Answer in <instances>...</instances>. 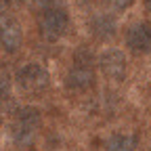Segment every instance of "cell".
I'll list each match as a JSON object with an SVG mask.
<instances>
[{
  "instance_id": "obj_1",
  "label": "cell",
  "mask_w": 151,
  "mask_h": 151,
  "mask_svg": "<svg viewBox=\"0 0 151 151\" xmlns=\"http://www.w3.org/2000/svg\"><path fill=\"white\" fill-rule=\"evenodd\" d=\"M40 122H42V116L36 107L25 105V107L15 109V118L11 124V137H13L15 145L27 147L34 141L38 128H40Z\"/></svg>"
},
{
  "instance_id": "obj_2",
  "label": "cell",
  "mask_w": 151,
  "mask_h": 151,
  "mask_svg": "<svg viewBox=\"0 0 151 151\" xmlns=\"http://www.w3.org/2000/svg\"><path fill=\"white\" fill-rule=\"evenodd\" d=\"M15 82H17L19 88L25 90V92H42L50 84V76H48V71L42 65H38V63H25V65H21V67L17 69Z\"/></svg>"
},
{
  "instance_id": "obj_3",
  "label": "cell",
  "mask_w": 151,
  "mask_h": 151,
  "mask_svg": "<svg viewBox=\"0 0 151 151\" xmlns=\"http://www.w3.org/2000/svg\"><path fill=\"white\" fill-rule=\"evenodd\" d=\"M69 27V15L65 9H48L40 17V34L46 42H57Z\"/></svg>"
},
{
  "instance_id": "obj_4",
  "label": "cell",
  "mask_w": 151,
  "mask_h": 151,
  "mask_svg": "<svg viewBox=\"0 0 151 151\" xmlns=\"http://www.w3.org/2000/svg\"><path fill=\"white\" fill-rule=\"evenodd\" d=\"M99 67H101V71L107 80L122 82L126 78V69H128L126 55L120 48H105L99 57Z\"/></svg>"
},
{
  "instance_id": "obj_5",
  "label": "cell",
  "mask_w": 151,
  "mask_h": 151,
  "mask_svg": "<svg viewBox=\"0 0 151 151\" xmlns=\"http://www.w3.org/2000/svg\"><path fill=\"white\" fill-rule=\"evenodd\" d=\"M23 44V27L13 15H0V46L6 52H17Z\"/></svg>"
},
{
  "instance_id": "obj_6",
  "label": "cell",
  "mask_w": 151,
  "mask_h": 151,
  "mask_svg": "<svg viewBox=\"0 0 151 151\" xmlns=\"http://www.w3.org/2000/svg\"><path fill=\"white\" fill-rule=\"evenodd\" d=\"M126 46L134 55L151 52V25L147 21H139L126 29Z\"/></svg>"
},
{
  "instance_id": "obj_7",
  "label": "cell",
  "mask_w": 151,
  "mask_h": 151,
  "mask_svg": "<svg viewBox=\"0 0 151 151\" xmlns=\"http://www.w3.org/2000/svg\"><path fill=\"white\" fill-rule=\"evenodd\" d=\"M65 86H67V90H73V92H84V90L92 88L94 86V67L73 63L69 67V71L65 73Z\"/></svg>"
},
{
  "instance_id": "obj_8",
  "label": "cell",
  "mask_w": 151,
  "mask_h": 151,
  "mask_svg": "<svg viewBox=\"0 0 151 151\" xmlns=\"http://www.w3.org/2000/svg\"><path fill=\"white\" fill-rule=\"evenodd\" d=\"M88 25H90V32H92V36L97 38V40H111V38L116 36V32H118L116 19L111 15H105V13L92 15Z\"/></svg>"
},
{
  "instance_id": "obj_9",
  "label": "cell",
  "mask_w": 151,
  "mask_h": 151,
  "mask_svg": "<svg viewBox=\"0 0 151 151\" xmlns=\"http://www.w3.org/2000/svg\"><path fill=\"white\" fill-rule=\"evenodd\" d=\"M139 147V134L134 132H116L105 141V151H134Z\"/></svg>"
},
{
  "instance_id": "obj_10",
  "label": "cell",
  "mask_w": 151,
  "mask_h": 151,
  "mask_svg": "<svg viewBox=\"0 0 151 151\" xmlns=\"http://www.w3.org/2000/svg\"><path fill=\"white\" fill-rule=\"evenodd\" d=\"M0 103L11 105V82L4 73H0Z\"/></svg>"
},
{
  "instance_id": "obj_11",
  "label": "cell",
  "mask_w": 151,
  "mask_h": 151,
  "mask_svg": "<svg viewBox=\"0 0 151 151\" xmlns=\"http://www.w3.org/2000/svg\"><path fill=\"white\" fill-rule=\"evenodd\" d=\"M107 2L116 9V11H126L128 6H132L134 4V0H107Z\"/></svg>"
},
{
  "instance_id": "obj_12",
  "label": "cell",
  "mask_w": 151,
  "mask_h": 151,
  "mask_svg": "<svg viewBox=\"0 0 151 151\" xmlns=\"http://www.w3.org/2000/svg\"><path fill=\"white\" fill-rule=\"evenodd\" d=\"M55 2H57V0H34V6L40 9V11H48V9L55 6Z\"/></svg>"
},
{
  "instance_id": "obj_13",
  "label": "cell",
  "mask_w": 151,
  "mask_h": 151,
  "mask_svg": "<svg viewBox=\"0 0 151 151\" xmlns=\"http://www.w3.org/2000/svg\"><path fill=\"white\" fill-rule=\"evenodd\" d=\"M11 4H13V0H0V15H6Z\"/></svg>"
},
{
  "instance_id": "obj_14",
  "label": "cell",
  "mask_w": 151,
  "mask_h": 151,
  "mask_svg": "<svg viewBox=\"0 0 151 151\" xmlns=\"http://www.w3.org/2000/svg\"><path fill=\"white\" fill-rule=\"evenodd\" d=\"M9 107H11V105H2V103H0V122H2V118H4V113L9 111Z\"/></svg>"
},
{
  "instance_id": "obj_15",
  "label": "cell",
  "mask_w": 151,
  "mask_h": 151,
  "mask_svg": "<svg viewBox=\"0 0 151 151\" xmlns=\"http://www.w3.org/2000/svg\"><path fill=\"white\" fill-rule=\"evenodd\" d=\"M147 9H149V11H151V0H147Z\"/></svg>"
}]
</instances>
